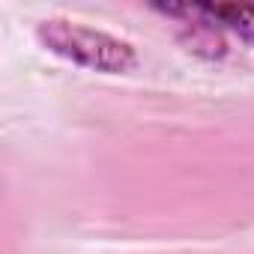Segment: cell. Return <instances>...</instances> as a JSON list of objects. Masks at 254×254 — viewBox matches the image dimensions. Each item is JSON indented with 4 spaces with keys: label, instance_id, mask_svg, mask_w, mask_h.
<instances>
[{
    "label": "cell",
    "instance_id": "1",
    "mask_svg": "<svg viewBox=\"0 0 254 254\" xmlns=\"http://www.w3.org/2000/svg\"><path fill=\"white\" fill-rule=\"evenodd\" d=\"M36 39L57 57L93 69V72H105V75H120L129 72L138 63L135 48L117 39L105 30L78 24V21H66V18H48L36 24Z\"/></svg>",
    "mask_w": 254,
    "mask_h": 254
},
{
    "label": "cell",
    "instance_id": "2",
    "mask_svg": "<svg viewBox=\"0 0 254 254\" xmlns=\"http://www.w3.org/2000/svg\"><path fill=\"white\" fill-rule=\"evenodd\" d=\"M156 12L171 18L197 21V27L230 30L254 45V6H156Z\"/></svg>",
    "mask_w": 254,
    "mask_h": 254
}]
</instances>
